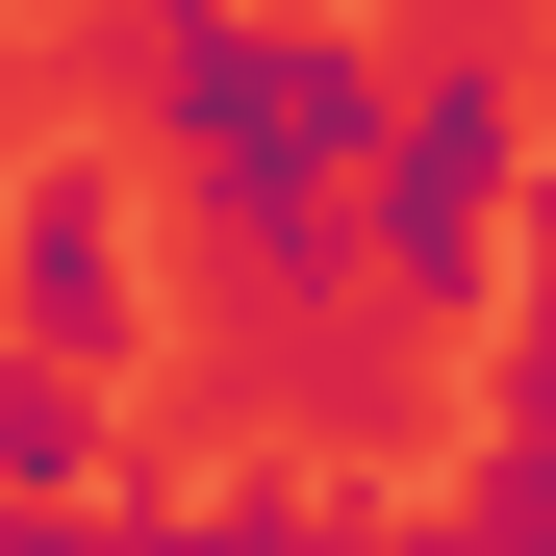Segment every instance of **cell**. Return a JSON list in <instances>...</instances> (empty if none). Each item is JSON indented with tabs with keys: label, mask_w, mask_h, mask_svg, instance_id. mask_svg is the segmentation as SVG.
<instances>
[{
	"label": "cell",
	"mask_w": 556,
	"mask_h": 556,
	"mask_svg": "<svg viewBox=\"0 0 556 556\" xmlns=\"http://www.w3.org/2000/svg\"><path fill=\"white\" fill-rule=\"evenodd\" d=\"M329 556H556V481H506V506H329Z\"/></svg>",
	"instance_id": "cell-6"
},
{
	"label": "cell",
	"mask_w": 556,
	"mask_h": 556,
	"mask_svg": "<svg viewBox=\"0 0 556 556\" xmlns=\"http://www.w3.org/2000/svg\"><path fill=\"white\" fill-rule=\"evenodd\" d=\"M506 481H556V177H531V278H506Z\"/></svg>",
	"instance_id": "cell-5"
},
{
	"label": "cell",
	"mask_w": 556,
	"mask_h": 556,
	"mask_svg": "<svg viewBox=\"0 0 556 556\" xmlns=\"http://www.w3.org/2000/svg\"><path fill=\"white\" fill-rule=\"evenodd\" d=\"M0 481H26V506H102L127 481V455H102V354H26V329H0Z\"/></svg>",
	"instance_id": "cell-4"
},
{
	"label": "cell",
	"mask_w": 556,
	"mask_h": 556,
	"mask_svg": "<svg viewBox=\"0 0 556 556\" xmlns=\"http://www.w3.org/2000/svg\"><path fill=\"white\" fill-rule=\"evenodd\" d=\"M0 329L26 354H102V380H152V203H127V152H26L0 177Z\"/></svg>",
	"instance_id": "cell-3"
},
{
	"label": "cell",
	"mask_w": 556,
	"mask_h": 556,
	"mask_svg": "<svg viewBox=\"0 0 556 556\" xmlns=\"http://www.w3.org/2000/svg\"><path fill=\"white\" fill-rule=\"evenodd\" d=\"M127 127L203 177V253L253 278L278 354L380 304V278H354V177L405 127V51H354L329 0H127Z\"/></svg>",
	"instance_id": "cell-1"
},
{
	"label": "cell",
	"mask_w": 556,
	"mask_h": 556,
	"mask_svg": "<svg viewBox=\"0 0 556 556\" xmlns=\"http://www.w3.org/2000/svg\"><path fill=\"white\" fill-rule=\"evenodd\" d=\"M354 278H380V329H506L531 278V76H506V0L455 51H405V127L354 177Z\"/></svg>",
	"instance_id": "cell-2"
}]
</instances>
